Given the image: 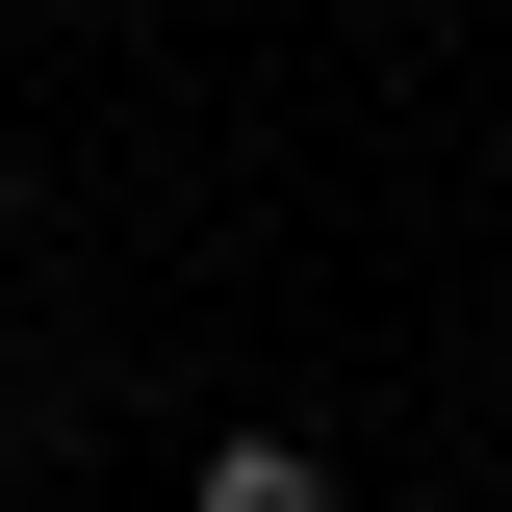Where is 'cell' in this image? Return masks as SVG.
<instances>
[{"label": "cell", "instance_id": "obj_1", "mask_svg": "<svg viewBox=\"0 0 512 512\" xmlns=\"http://www.w3.org/2000/svg\"><path fill=\"white\" fill-rule=\"evenodd\" d=\"M180 512H359V487H333V436H282V410H231V436L180 461Z\"/></svg>", "mask_w": 512, "mask_h": 512}]
</instances>
